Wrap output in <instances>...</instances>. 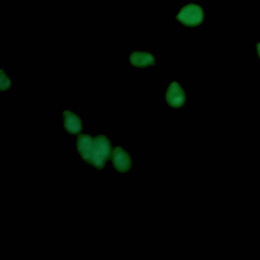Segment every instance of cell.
Returning <instances> with one entry per match:
<instances>
[{
	"mask_svg": "<svg viewBox=\"0 0 260 260\" xmlns=\"http://www.w3.org/2000/svg\"><path fill=\"white\" fill-rule=\"evenodd\" d=\"M112 161L119 173H127L131 169V157L125 148L116 146L112 150Z\"/></svg>",
	"mask_w": 260,
	"mask_h": 260,
	"instance_id": "cell-5",
	"label": "cell"
},
{
	"mask_svg": "<svg viewBox=\"0 0 260 260\" xmlns=\"http://www.w3.org/2000/svg\"><path fill=\"white\" fill-rule=\"evenodd\" d=\"M93 143V137L86 135V134H81L78 136L76 140V148L81 156V158L86 161L89 155V151L91 148V145Z\"/></svg>",
	"mask_w": 260,
	"mask_h": 260,
	"instance_id": "cell-7",
	"label": "cell"
},
{
	"mask_svg": "<svg viewBox=\"0 0 260 260\" xmlns=\"http://www.w3.org/2000/svg\"><path fill=\"white\" fill-rule=\"evenodd\" d=\"M165 99L167 104L172 108H181L184 106L186 102V94L182 87V85L177 80H173L170 82Z\"/></svg>",
	"mask_w": 260,
	"mask_h": 260,
	"instance_id": "cell-3",
	"label": "cell"
},
{
	"mask_svg": "<svg viewBox=\"0 0 260 260\" xmlns=\"http://www.w3.org/2000/svg\"><path fill=\"white\" fill-rule=\"evenodd\" d=\"M129 63L134 68H146L154 66L156 59L155 56L148 51L136 50L130 53Z\"/></svg>",
	"mask_w": 260,
	"mask_h": 260,
	"instance_id": "cell-4",
	"label": "cell"
},
{
	"mask_svg": "<svg viewBox=\"0 0 260 260\" xmlns=\"http://www.w3.org/2000/svg\"><path fill=\"white\" fill-rule=\"evenodd\" d=\"M112 150L113 149L111 148V143L108 137L105 135H98L93 137V143L86 162L101 169L112 155Z\"/></svg>",
	"mask_w": 260,
	"mask_h": 260,
	"instance_id": "cell-2",
	"label": "cell"
},
{
	"mask_svg": "<svg viewBox=\"0 0 260 260\" xmlns=\"http://www.w3.org/2000/svg\"><path fill=\"white\" fill-rule=\"evenodd\" d=\"M255 50H256L257 57H258V59L260 60V42H257V43H256V45H255Z\"/></svg>",
	"mask_w": 260,
	"mask_h": 260,
	"instance_id": "cell-9",
	"label": "cell"
},
{
	"mask_svg": "<svg viewBox=\"0 0 260 260\" xmlns=\"http://www.w3.org/2000/svg\"><path fill=\"white\" fill-rule=\"evenodd\" d=\"M176 21L180 22L186 27H197L201 25L205 19L203 7L194 2H188L182 5L175 16Z\"/></svg>",
	"mask_w": 260,
	"mask_h": 260,
	"instance_id": "cell-1",
	"label": "cell"
},
{
	"mask_svg": "<svg viewBox=\"0 0 260 260\" xmlns=\"http://www.w3.org/2000/svg\"><path fill=\"white\" fill-rule=\"evenodd\" d=\"M11 86V79L7 75V73L4 71L3 68L0 70V88L1 90H7Z\"/></svg>",
	"mask_w": 260,
	"mask_h": 260,
	"instance_id": "cell-8",
	"label": "cell"
},
{
	"mask_svg": "<svg viewBox=\"0 0 260 260\" xmlns=\"http://www.w3.org/2000/svg\"><path fill=\"white\" fill-rule=\"evenodd\" d=\"M63 125L70 134H78L82 129V120L73 112L65 110L63 112Z\"/></svg>",
	"mask_w": 260,
	"mask_h": 260,
	"instance_id": "cell-6",
	"label": "cell"
}]
</instances>
